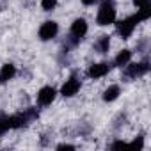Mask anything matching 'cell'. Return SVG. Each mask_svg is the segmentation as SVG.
Here are the masks:
<instances>
[{
	"mask_svg": "<svg viewBox=\"0 0 151 151\" xmlns=\"http://www.w3.org/2000/svg\"><path fill=\"white\" fill-rule=\"evenodd\" d=\"M57 149H75V146L73 144H59Z\"/></svg>",
	"mask_w": 151,
	"mask_h": 151,
	"instance_id": "19",
	"label": "cell"
},
{
	"mask_svg": "<svg viewBox=\"0 0 151 151\" xmlns=\"http://www.w3.org/2000/svg\"><path fill=\"white\" fill-rule=\"evenodd\" d=\"M116 23V30H117V34L123 37V39H130V36L133 34V30L137 29V25L140 23V18H139V14L135 13V14H132V16H126V18H123V20H116L114 22Z\"/></svg>",
	"mask_w": 151,
	"mask_h": 151,
	"instance_id": "2",
	"label": "cell"
},
{
	"mask_svg": "<svg viewBox=\"0 0 151 151\" xmlns=\"http://www.w3.org/2000/svg\"><path fill=\"white\" fill-rule=\"evenodd\" d=\"M80 2L84 4V6H87V7H91V6H94V4H98L100 0H80Z\"/></svg>",
	"mask_w": 151,
	"mask_h": 151,
	"instance_id": "18",
	"label": "cell"
},
{
	"mask_svg": "<svg viewBox=\"0 0 151 151\" xmlns=\"http://www.w3.org/2000/svg\"><path fill=\"white\" fill-rule=\"evenodd\" d=\"M55 98H57V91H55V87H52V86L41 87V89L37 91V94H36V101H37V105H41V107L52 105V103L55 101Z\"/></svg>",
	"mask_w": 151,
	"mask_h": 151,
	"instance_id": "7",
	"label": "cell"
},
{
	"mask_svg": "<svg viewBox=\"0 0 151 151\" xmlns=\"http://www.w3.org/2000/svg\"><path fill=\"white\" fill-rule=\"evenodd\" d=\"M119 94H121V87H119L117 84H112V86H109V87L103 91V101L112 103V101H116V100L119 98Z\"/></svg>",
	"mask_w": 151,
	"mask_h": 151,
	"instance_id": "10",
	"label": "cell"
},
{
	"mask_svg": "<svg viewBox=\"0 0 151 151\" xmlns=\"http://www.w3.org/2000/svg\"><path fill=\"white\" fill-rule=\"evenodd\" d=\"M147 71H149V62L147 60H140V62H132L130 60L124 66V77L137 80V78L144 77V75H147Z\"/></svg>",
	"mask_w": 151,
	"mask_h": 151,
	"instance_id": "4",
	"label": "cell"
},
{
	"mask_svg": "<svg viewBox=\"0 0 151 151\" xmlns=\"http://www.w3.org/2000/svg\"><path fill=\"white\" fill-rule=\"evenodd\" d=\"M59 4V0H41V7L43 11H53Z\"/></svg>",
	"mask_w": 151,
	"mask_h": 151,
	"instance_id": "13",
	"label": "cell"
},
{
	"mask_svg": "<svg viewBox=\"0 0 151 151\" xmlns=\"http://www.w3.org/2000/svg\"><path fill=\"white\" fill-rule=\"evenodd\" d=\"M116 20H117L116 2L114 0H103L96 13V23L100 27H109V25H114Z\"/></svg>",
	"mask_w": 151,
	"mask_h": 151,
	"instance_id": "1",
	"label": "cell"
},
{
	"mask_svg": "<svg viewBox=\"0 0 151 151\" xmlns=\"http://www.w3.org/2000/svg\"><path fill=\"white\" fill-rule=\"evenodd\" d=\"M80 87H82V80L77 77V75H71V77L62 84V87H60V94H62L64 98H73L75 94L80 91Z\"/></svg>",
	"mask_w": 151,
	"mask_h": 151,
	"instance_id": "6",
	"label": "cell"
},
{
	"mask_svg": "<svg viewBox=\"0 0 151 151\" xmlns=\"http://www.w3.org/2000/svg\"><path fill=\"white\" fill-rule=\"evenodd\" d=\"M6 132H9V124H7V116H0V137Z\"/></svg>",
	"mask_w": 151,
	"mask_h": 151,
	"instance_id": "14",
	"label": "cell"
},
{
	"mask_svg": "<svg viewBox=\"0 0 151 151\" xmlns=\"http://www.w3.org/2000/svg\"><path fill=\"white\" fill-rule=\"evenodd\" d=\"M87 30H89V25L84 18H77L73 20L71 27H69V36H71V43L73 45H78L86 36H87Z\"/></svg>",
	"mask_w": 151,
	"mask_h": 151,
	"instance_id": "3",
	"label": "cell"
},
{
	"mask_svg": "<svg viewBox=\"0 0 151 151\" xmlns=\"http://www.w3.org/2000/svg\"><path fill=\"white\" fill-rule=\"evenodd\" d=\"M130 60H132V50L124 48V50H121V52L116 55V59H114V66H116V68H124Z\"/></svg>",
	"mask_w": 151,
	"mask_h": 151,
	"instance_id": "12",
	"label": "cell"
},
{
	"mask_svg": "<svg viewBox=\"0 0 151 151\" xmlns=\"http://www.w3.org/2000/svg\"><path fill=\"white\" fill-rule=\"evenodd\" d=\"M133 6H135L137 9H140V7L151 6V0H133Z\"/></svg>",
	"mask_w": 151,
	"mask_h": 151,
	"instance_id": "16",
	"label": "cell"
},
{
	"mask_svg": "<svg viewBox=\"0 0 151 151\" xmlns=\"http://www.w3.org/2000/svg\"><path fill=\"white\" fill-rule=\"evenodd\" d=\"M128 146H137V149H142V147H144V137H137V139H133L132 142H128Z\"/></svg>",
	"mask_w": 151,
	"mask_h": 151,
	"instance_id": "15",
	"label": "cell"
},
{
	"mask_svg": "<svg viewBox=\"0 0 151 151\" xmlns=\"http://www.w3.org/2000/svg\"><path fill=\"white\" fill-rule=\"evenodd\" d=\"M123 146H128V142H124V140H116V142L110 144V147H123Z\"/></svg>",
	"mask_w": 151,
	"mask_h": 151,
	"instance_id": "17",
	"label": "cell"
},
{
	"mask_svg": "<svg viewBox=\"0 0 151 151\" xmlns=\"http://www.w3.org/2000/svg\"><path fill=\"white\" fill-rule=\"evenodd\" d=\"M94 50L98 53H109V50H110V36H107V34L100 36L96 39V43H94Z\"/></svg>",
	"mask_w": 151,
	"mask_h": 151,
	"instance_id": "11",
	"label": "cell"
},
{
	"mask_svg": "<svg viewBox=\"0 0 151 151\" xmlns=\"http://www.w3.org/2000/svg\"><path fill=\"white\" fill-rule=\"evenodd\" d=\"M110 71V64L109 62H96V64H91L89 69H87V77L91 80H100L103 77H107Z\"/></svg>",
	"mask_w": 151,
	"mask_h": 151,
	"instance_id": "8",
	"label": "cell"
},
{
	"mask_svg": "<svg viewBox=\"0 0 151 151\" xmlns=\"http://www.w3.org/2000/svg\"><path fill=\"white\" fill-rule=\"evenodd\" d=\"M16 77V66L7 62L0 68V84H7L9 80H13Z\"/></svg>",
	"mask_w": 151,
	"mask_h": 151,
	"instance_id": "9",
	"label": "cell"
},
{
	"mask_svg": "<svg viewBox=\"0 0 151 151\" xmlns=\"http://www.w3.org/2000/svg\"><path fill=\"white\" fill-rule=\"evenodd\" d=\"M57 34H59V23L53 20H46L45 23H41L37 30V36L41 41H52L53 37H57Z\"/></svg>",
	"mask_w": 151,
	"mask_h": 151,
	"instance_id": "5",
	"label": "cell"
}]
</instances>
